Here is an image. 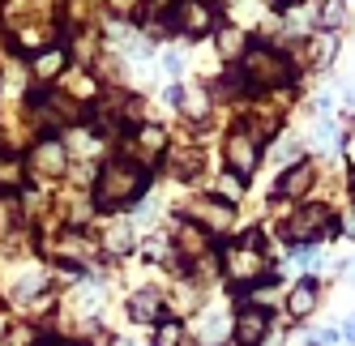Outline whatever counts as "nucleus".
Instances as JSON below:
<instances>
[{
	"mask_svg": "<svg viewBox=\"0 0 355 346\" xmlns=\"http://www.w3.org/2000/svg\"><path fill=\"white\" fill-rule=\"evenodd\" d=\"M21 188V163L13 154H0V192Z\"/></svg>",
	"mask_w": 355,
	"mask_h": 346,
	"instance_id": "nucleus-13",
	"label": "nucleus"
},
{
	"mask_svg": "<svg viewBox=\"0 0 355 346\" xmlns=\"http://www.w3.org/2000/svg\"><path fill=\"white\" fill-rule=\"evenodd\" d=\"M223 265H227V278L232 282H244V286H252V282H261V274H266V253H261V235L257 231H248V235H240L232 248H227V257H223Z\"/></svg>",
	"mask_w": 355,
	"mask_h": 346,
	"instance_id": "nucleus-4",
	"label": "nucleus"
},
{
	"mask_svg": "<svg viewBox=\"0 0 355 346\" xmlns=\"http://www.w3.org/2000/svg\"><path fill=\"white\" fill-rule=\"evenodd\" d=\"M334 222H338L334 210L321 206V201H313V206H300V210L283 222V235L295 244V248H300V244H304V248H313V244H321V239H329V235L338 231Z\"/></svg>",
	"mask_w": 355,
	"mask_h": 346,
	"instance_id": "nucleus-3",
	"label": "nucleus"
},
{
	"mask_svg": "<svg viewBox=\"0 0 355 346\" xmlns=\"http://www.w3.org/2000/svg\"><path fill=\"white\" fill-rule=\"evenodd\" d=\"M35 167H39V171H47V176H60V171H64V150H60L56 141L39 145V150H35Z\"/></svg>",
	"mask_w": 355,
	"mask_h": 346,
	"instance_id": "nucleus-11",
	"label": "nucleus"
},
{
	"mask_svg": "<svg viewBox=\"0 0 355 346\" xmlns=\"http://www.w3.org/2000/svg\"><path fill=\"white\" fill-rule=\"evenodd\" d=\"M180 342H184V329H180V325H163L159 346H180Z\"/></svg>",
	"mask_w": 355,
	"mask_h": 346,
	"instance_id": "nucleus-16",
	"label": "nucleus"
},
{
	"mask_svg": "<svg viewBox=\"0 0 355 346\" xmlns=\"http://www.w3.org/2000/svg\"><path fill=\"white\" fill-rule=\"evenodd\" d=\"M317 21H321V26H343V21H347V5H343V0H321V5H317Z\"/></svg>",
	"mask_w": 355,
	"mask_h": 346,
	"instance_id": "nucleus-14",
	"label": "nucleus"
},
{
	"mask_svg": "<svg viewBox=\"0 0 355 346\" xmlns=\"http://www.w3.org/2000/svg\"><path fill=\"white\" fill-rule=\"evenodd\" d=\"M167 26L189 35V39H201L218 26V13H214L210 0H175L171 13H167Z\"/></svg>",
	"mask_w": 355,
	"mask_h": 346,
	"instance_id": "nucleus-5",
	"label": "nucleus"
},
{
	"mask_svg": "<svg viewBox=\"0 0 355 346\" xmlns=\"http://www.w3.org/2000/svg\"><path fill=\"white\" fill-rule=\"evenodd\" d=\"M112 5H116V9H133V5H137V0H112Z\"/></svg>",
	"mask_w": 355,
	"mask_h": 346,
	"instance_id": "nucleus-19",
	"label": "nucleus"
},
{
	"mask_svg": "<svg viewBox=\"0 0 355 346\" xmlns=\"http://www.w3.org/2000/svg\"><path fill=\"white\" fill-rule=\"evenodd\" d=\"M240 82L248 90H270V86H287L291 82V60L283 52H274L266 43H252L244 60H240Z\"/></svg>",
	"mask_w": 355,
	"mask_h": 346,
	"instance_id": "nucleus-2",
	"label": "nucleus"
},
{
	"mask_svg": "<svg viewBox=\"0 0 355 346\" xmlns=\"http://www.w3.org/2000/svg\"><path fill=\"white\" fill-rule=\"evenodd\" d=\"M351 107H355V90H351Z\"/></svg>",
	"mask_w": 355,
	"mask_h": 346,
	"instance_id": "nucleus-20",
	"label": "nucleus"
},
{
	"mask_svg": "<svg viewBox=\"0 0 355 346\" xmlns=\"http://www.w3.org/2000/svg\"><path fill=\"white\" fill-rule=\"evenodd\" d=\"M309 184H313V163H304V158H300V167H291L287 176L278 180V192H283V197H300Z\"/></svg>",
	"mask_w": 355,
	"mask_h": 346,
	"instance_id": "nucleus-10",
	"label": "nucleus"
},
{
	"mask_svg": "<svg viewBox=\"0 0 355 346\" xmlns=\"http://www.w3.org/2000/svg\"><path fill=\"white\" fill-rule=\"evenodd\" d=\"M317 141H325V145L338 141V133H334V125H329V120H321V125H317Z\"/></svg>",
	"mask_w": 355,
	"mask_h": 346,
	"instance_id": "nucleus-17",
	"label": "nucleus"
},
{
	"mask_svg": "<svg viewBox=\"0 0 355 346\" xmlns=\"http://www.w3.org/2000/svg\"><path fill=\"white\" fill-rule=\"evenodd\" d=\"M270 334V312L261 304H244L240 316H236V342L240 346H261Z\"/></svg>",
	"mask_w": 355,
	"mask_h": 346,
	"instance_id": "nucleus-7",
	"label": "nucleus"
},
{
	"mask_svg": "<svg viewBox=\"0 0 355 346\" xmlns=\"http://www.w3.org/2000/svg\"><path fill=\"white\" fill-rule=\"evenodd\" d=\"M120 346H129V342H120Z\"/></svg>",
	"mask_w": 355,
	"mask_h": 346,
	"instance_id": "nucleus-21",
	"label": "nucleus"
},
{
	"mask_svg": "<svg viewBox=\"0 0 355 346\" xmlns=\"http://www.w3.org/2000/svg\"><path fill=\"white\" fill-rule=\"evenodd\" d=\"M146 167L133 163V158H112L103 171H98V184H94V206L98 210H120L137 201V197L146 192Z\"/></svg>",
	"mask_w": 355,
	"mask_h": 346,
	"instance_id": "nucleus-1",
	"label": "nucleus"
},
{
	"mask_svg": "<svg viewBox=\"0 0 355 346\" xmlns=\"http://www.w3.org/2000/svg\"><path fill=\"white\" fill-rule=\"evenodd\" d=\"M193 214H197V218H206L201 227H214V231L232 227V206H223V201H197Z\"/></svg>",
	"mask_w": 355,
	"mask_h": 346,
	"instance_id": "nucleus-9",
	"label": "nucleus"
},
{
	"mask_svg": "<svg viewBox=\"0 0 355 346\" xmlns=\"http://www.w3.org/2000/svg\"><path fill=\"white\" fill-rule=\"evenodd\" d=\"M317 300H321V286H317V278H300L295 286H291V295H287V312L295 316V320H304L313 308H317Z\"/></svg>",
	"mask_w": 355,
	"mask_h": 346,
	"instance_id": "nucleus-8",
	"label": "nucleus"
},
{
	"mask_svg": "<svg viewBox=\"0 0 355 346\" xmlns=\"http://www.w3.org/2000/svg\"><path fill=\"white\" fill-rule=\"evenodd\" d=\"M227 167L236 171V180H248L252 167H257V137L248 129H236L227 137Z\"/></svg>",
	"mask_w": 355,
	"mask_h": 346,
	"instance_id": "nucleus-6",
	"label": "nucleus"
},
{
	"mask_svg": "<svg viewBox=\"0 0 355 346\" xmlns=\"http://www.w3.org/2000/svg\"><path fill=\"white\" fill-rule=\"evenodd\" d=\"M60 64H64V56H60V52H56V47H52V52H43V56H39V60H35V69H39V73H43V78H47V73H56V69H60Z\"/></svg>",
	"mask_w": 355,
	"mask_h": 346,
	"instance_id": "nucleus-15",
	"label": "nucleus"
},
{
	"mask_svg": "<svg viewBox=\"0 0 355 346\" xmlns=\"http://www.w3.org/2000/svg\"><path fill=\"white\" fill-rule=\"evenodd\" d=\"M343 338H347V342H351V346H355V312H351V316H347V325H343Z\"/></svg>",
	"mask_w": 355,
	"mask_h": 346,
	"instance_id": "nucleus-18",
	"label": "nucleus"
},
{
	"mask_svg": "<svg viewBox=\"0 0 355 346\" xmlns=\"http://www.w3.org/2000/svg\"><path fill=\"white\" fill-rule=\"evenodd\" d=\"M129 312H133L137 320H159V291H141V295H133Z\"/></svg>",
	"mask_w": 355,
	"mask_h": 346,
	"instance_id": "nucleus-12",
	"label": "nucleus"
}]
</instances>
